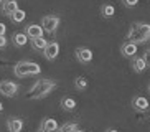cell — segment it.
Instances as JSON below:
<instances>
[{
    "label": "cell",
    "instance_id": "6da1fadb",
    "mask_svg": "<svg viewBox=\"0 0 150 132\" xmlns=\"http://www.w3.org/2000/svg\"><path fill=\"white\" fill-rule=\"evenodd\" d=\"M150 38V25L149 23H134L127 33V40L134 43H145Z\"/></svg>",
    "mask_w": 150,
    "mask_h": 132
},
{
    "label": "cell",
    "instance_id": "7a4b0ae2",
    "mask_svg": "<svg viewBox=\"0 0 150 132\" xmlns=\"http://www.w3.org/2000/svg\"><path fill=\"white\" fill-rule=\"evenodd\" d=\"M56 88V83L51 79H40L33 84V88L28 92V99H41V97L48 96L50 92Z\"/></svg>",
    "mask_w": 150,
    "mask_h": 132
},
{
    "label": "cell",
    "instance_id": "3957f363",
    "mask_svg": "<svg viewBox=\"0 0 150 132\" xmlns=\"http://www.w3.org/2000/svg\"><path fill=\"white\" fill-rule=\"evenodd\" d=\"M40 65H36L33 61H18L13 68L15 76L18 78H25V76H31V75H40Z\"/></svg>",
    "mask_w": 150,
    "mask_h": 132
},
{
    "label": "cell",
    "instance_id": "277c9868",
    "mask_svg": "<svg viewBox=\"0 0 150 132\" xmlns=\"http://www.w3.org/2000/svg\"><path fill=\"white\" fill-rule=\"evenodd\" d=\"M58 25H59V17H56V15H46V17H43V20H41L43 30L48 31V33H54Z\"/></svg>",
    "mask_w": 150,
    "mask_h": 132
},
{
    "label": "cell",
    "instance_id": "5b68a950",
    "mask_svg": "<svg viewBox=\"0 0 150 132\" xmlns=\"http://www.w3.org/2000/svg\"><path fill=\"white\" fill-rule=\"evenodd\" d=\"M18 91V84H15L13 81H2L0 83V92L7 97H13Z\"/></svg>",
    "mask_w": 150,
    "mask_h": 132
},
{
    "label": "cell",
    "instance_id": "8992f818",
    "mask_svg": "<svg viewBox=\"0 0 150 132\" xmlns=\"http://www.w3.org/2000/svg\"><path fill=\"white\" fill-rule=\"evenodd\" d=\"M43 53H45V58H46V60L53 61L54 58L58 56V53H59V45H58L56 41H51V43L46 45V48L43 50Z\"/></svg>",
    "mask_w": 150,
    "mask_h": 132
},
{
    "label": "cell",
    "instance_id": "52a82bcc",
    "mask_svg": "<svg viewBox=\"0 0 150 132\" xmlns=\"http://www.w3.org/2000/svg\"><path fill=\"white\" fill-rule=\"evenodd\" d=\"M76 58H78V61H81V63H89L93 60V51L89 48L81 46V48L76 50Z\"/></svg>",
    "mask_w": 150,
    "mask_h": 132
},
{
    "label": "cell",
    "instance_id": "ba28073f",
    "mask_svg": "<svg viewBox=\"0 0 150 132\" xmlns=\"http://www.w3.org/2000/svg\"><path fill=\"white\" fill-rule=\"evenodd\" d=\"M120 51H122L124 56L134 58V56H135V53H137V43H134V41H127V43H124V45H122Z\"/></svg>",
    "mask_w": 150,
    "mask_h": 132
},
{
    "label": "cell",
    "instance_id": "9c48e42d",
    "mask_svg": "<svg viewBox=\"0 0 150 132\" xmlns=\"http://www.w3.org/2000/svg\"><path fill=\"white\" fill-rule=\"evenodd\" d=\"M25 33L28 35V38H36V36H43V26L31 23V25H28L27 28H25Z\"/></svg>",
    "mask_w": 150,
    "mask_h": 132
},
{
    "label": "cell",
    "instance_id": "30bf717a",
    "mask_svg": "<svg viewBox=\"0 0 150 132\" xmlns=\"http://www.w3.org/2000/svg\"><path fill=\"white\" fill-rule=\"evenodd\" d=\"M15 10H18L17 0H5L4 4H2V12H4V15H8L10 17Z\"/></svg>",
    "mask_w": 150,
    "mask_h": 132
},
{
    "label": "cell",
    "instance_id": "8fae6325",
    "mask_svg": "<svg viewBox=\"0 0 150 132\" xmlns=\"http://www.w3.org/2000/svg\"><path fill=\"white\" fill-rule=\"evenodd\" d=\"M7 127L12 132H20L23 129V121L22 119H17V117H12L7 121Z\"/></svg>",
    "mask_w": 150,
    "mask_h": 132
},
{
    "label": "cell",
    "instance_id": "7c38bea8",
    "mask_svg": "<svg viewBox=\"0 0 150 132\" xmlns=\"http://www.w3.org/2000/svg\"><path fill=\"white\" fill-rule=\"evenodd\" d=\"M58 129V122L54 119H43V122L40 126V131H45V132H53Z\"/></svg>",
    "mask_w": 150,
    "mask_h": 132
},
{
    "label": "cell",
    "instance_id": "4fadbf2b",
    "mask_svg": "<svg viewBox=\"0 0 150 132\" xmlns=\"http://www.w3.org/2000/svg\"><path fill=\"white\" fill-rule=\"evenodd\" d=\"M132 106L135 107L137 111H147V109H149V101H147L145 97H142V96H137V97H134Z\"/></svg>",
    "mask_w": 150,
    "mask_h": 132
},
{
    "label": "cell",
    "instance_id": "5bb4252c",
    "mask_svg": "<svg viewBox=\"0 0 150 132\" xmlns=\"http://www.w3.org/2000/svg\"><path fill=\"white\" fill-rule=\"evenodd\" d=\"M46 45H48V41H46L43 36L31 38V46H33V50H36V51H43V50L46 48Z\"/></svg>",
    "mask_w": 150,
    "mask_h": 132
},
{
    "label": "cell",
    "instance_id": "9a60e30c",
    "mask_svg": "<svg viewBox=\"0 0 150 132\" xmlns=\"http://www.w3.org/2000/svg\"><path fill=\"white\" fill-rule=\"evenodd\" d=\"M132 68H134V71H137V73H142V71L145 70L147 65H145V60H144V56H142V58H134Z\"/></svg>",
    "mask_w": 150,
    "mask_h": 132
},
{
    "label": "cell",
    "instance_id": "2e32d148",
    "mask_svg": "<svg viewBox=\"0 0 150 132\" xmlns=\"http://www.w3.org/2000/svg\"><path fill=\"white\" fill-rule=\"evenodd\" d=\"M101 13H102V17H104V18H110V17H114V13H115L114 5H110V4H104V5L101 7Z\"/></svg>",
    "mask_w": 150,
    "mask_h": 132
},
{
    "label": "cell",
    "instance_id": "e0dca14e",
    "mask_svg": "<svg viewBox=\"0 0 150 132\" xmlns=\"http://www.w3.org/2000/svg\"><path fill=\"white\" fill-rule=\"evenodd\" d=\"M27 41H28L27 33H15L13 35V43L17 46H23V45H27Z\"/></svg>",
    "mask_w": 150,
    "mask_h": 132
},
{
    "label": "cell",
    "instance_id": "ac0fdd59",
    "mask_svg": "<svg viewBox=\"0 0 150 132\" xmlns=\"http://www.w3.org/2000/svg\"><path fill=\"white\" fill-rule=\"evenodd\" d=\"M61 106L64 111H73L76 107V101L73 97H63L61 99Z\"/></svg>",
    "mask_w": 150,
    "mask_h": 132
},
{
    "label": "cell",
    "instance_id": "d6986e66",
    "mask_svg": "<svg viewBox=\"0 0 150 132\" xmlns=\"http://www.w3.org/2000/svg\"><path fill=\"white\" fill-rule=\"evenodd\" d=\"M25 17H27V13L23 12V10H15L12 15H10V18H12V22H15V23H22L23 20H25Z\"/></svg>",
    "mask_w": 150,
    "mask_h": 132
},
{
    "label": "cell",
    "instance_id": "ffe728a7",
    "mask_svg": "<svg viewBox=\"0 0 150 132\" xmlns=\"http://www.w3.org/2000/svg\"><path fill=\"white\" fill-rule=\"evenodd\" d=\"M74 86L78 89H86L88 88V81H86V78H83V76H78V78L74 79Z\"/></svg>",
    "mask_w": 150,
    "mask_h": 132
},
{
    "label": "cell",
    "instance_id": "44dd1931",
    "mask_svg": "<svg viewBox=\"0 0 150 132\" xmlns=\"http://www.w3.org/2000/svg\"><path fill=\"white\" fill-rule=\"evenodd\" d=\"M61 129L63 132H71V131H79V126L76 122H68V124H64V126H61Z\"/></svg>",
    "mask_w": 150,
    "mask_h": 132
},
{
    "label": "cell",
    "instance_id": "7402d4cb",
    "mask_svg": "<svg viewBox=\"0 0 150 132\" xmlns=\"http://www.w3.org/2000/svg\"><path fill=\"white\" fill-rule=\"evenodd\" d=\"M124 2V5H125V7H130V9H132V7H135L137 4H139V0H122Z\"/></svg>",
    "mask_w": 150,
    "mask_h": 132
},
{
    "label": "cell",
    "instance_id": "603a6c76",
    "mask_svg": "<svg viewBox=\"0 0 150 132\" xmlns=\"http://www.w3.org/2000/svg\"><path fill=\"white\" fill-rule=\"evenodd\" d=\"M144 60H145L147 68H150V50H147V51H145V55H144Z\"/></svg>",
    "mask_w": 150,
    "mask_h": 132
},
{
    "label": "cell",
    "instance_id": "cb8c5ba5",
    "mask_svg": "<svg viewBox=\"0 0 150 132\" xmlns=\"http://www.w3.org/2000/svg\"><path fill=\"white\" fill-rule=\"evenodd\" d=\"M4 46H7V38H5V35H0V48H4Z\"/></svg>",
    "mask_w": 150,
    "mask_h": 132
},
{
    "label": "cell",
    "instance_id": "d4e9b609",
    "mask_svg": "<svg viewBox=\"0 0 150 132\" xmlns=\"http://www.w3.org/2000/svg\"><path fill=\"white\" fill-rule=\"evenodd\" d=\"M5 31H7V26L4 23H0V35H5Z\"/></svg>",
    "mask_w": 150,
    "mask_h": 132
},
{
    "label": "cell",
    "instance_id": "484cf974",
    "mask_svg": "<svg viewBox=\"0 0 150 132\" xmlns=\"http://www.w3.org/2000/svg\"><path fill=\"white\" fill-rule=\"evenodd\" d=\"M2 111H4V106H2V102H0V112H2Z\"/></svg>",
    "mask_w": 150,
    "mask_h": 132
},
{
    "label": "cell",
    "instance_id": "4316f807",
    "mask_svg": "<svg viewBox=\"0 0 150 132\" xmlns=\"http://www.w3.org/2000/svg\"><path fill=\"white\" fill-rule=\"evenodd\" d=\"M4 2H5V0H0V4H4Z\"/></svg>",
    "mask_w": 150,
    "mask_h": 132
},
{
    "label": "cell",
    "instance_id": "83f0119b",
    "mask_svg": "<svg viewBox=\"0 0 150 132\" xmlns=\"http://www.w3.org/2000/svg\"><path fill=\"white\" fill-rule=\"evenodd\" d=\"M149 91H150V84H149Z\"/></svg>",
    "mask_w": 150,
    "mask_h": 132
}]
</instances>
